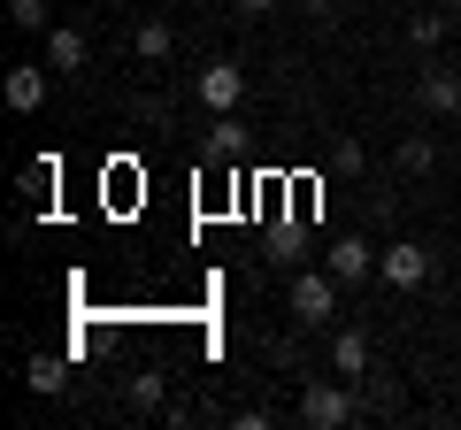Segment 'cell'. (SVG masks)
Here are the masks:
<instances>
[{"label":"cell","instance_id":"cell-1","mask_svg":"<svg viewBox=\"0 0 461 430\" xmlns=\"http://www.w3.org/2000/svg\"><path fill=\"white\" fill-rule=\"evenodd\" d=\"M330 315H339V277L330 269H300L293 277V323L300 331H323Z\"/></svg>","mask_w":461,"mask_h":430},{"label":"cell","instance_id":"cell-2","mask_svg":"<svg viewBox=\"0 0 461 430\" xmlns=\"http://www.w3.org/2000/svg\"><path fill=\"white\" fill-rule=\"evenodd\" d=\"M300 423L308 430H346L354 423V392H346V384H308V392H300Z\"/></svg>","mask_w":461,"mask_h":430},{"label":"cell","instance_id":"cell-3","mask_svg":"<svg viewBox=\"0 0 461 430\" xmlns=\"http://www.w3.org/2000/svg\"><path fill=\"white\" fill-rule=\"evenodd\" d=\"M377 277L393 284V292H415V284L430 277V254L415 246V238H393V246H377Z\"/></svg>","mask_w":461,"mask_h":430},{"label":"cell","instance_id":"cell-4","mask_svg":"<svg viewBox=\"0 0 461 430\" xmlns=\"http://www.w3.org/2000/svg\"><path fill=\"white\" fill-rule=\"evenodd\" d=\"M47 85H54V62H16L0 93H8V108H16V116H39V108H47Z\"/></svg>","mask_w":461,"mask_h":430},{"label":"cell","instance_id":"cell-5","mask_svg":"<svg viewBox=\"0 0 461 430\" xmlns=\"http://www.w3.org/2000/svg\"><path fill=\"white\" fill-rule=\"evenodd\" d=\"M323 269H330V277H339V284H362V277H377V246H369V238H354V231H346V238H330Z\"/></svg>","mask_w":461,"mask_h":430},{"label":"cell","instance_id":"cell-6","mask_svg":"<svg viewBox=\"0 0 461 430\" xmlns=\"http://www.w3.org/2000/svg\"><path fill=\"white\" fill-rule=\"evenodd\" d=\"M200 100H208L215 116H230V108L247 100V69H239V62H208V69H200Z\"/></svg>","mask_w":461,"mask_h":430},{"label":"cell","instance_id":"cell-7","mask_svg":"<svg viewBox=\"0 0 461 430\" xmlns=\"http://www.w3.org/2000/svg\"><path fill=\"white\" fill-rule=\"evenodd\" d=\"M415 100H423V116H454L461 108V69H423L415 77Z\"/></svg>","mask_w":461,"mask_h":430},{"label":"cell","instance_id":"cell-8","mask_svg":"<svg viewBox=\"0 0 461 430\" xmlns=\"http://www.w3.org/2000/svg\"><path fill=\"white\" fill-rule=\"evenodd\" d=\"M85 54H93V39H85L77 23H54V31H47V62H54V77H62V69H85Z\"/></svg>","mask_w":461,"mask_h":430},{"label":"cell","instance_id":"cell-9","mask_svg":"<svg viewBox=\"0 0 461 430\" xmlns=\"http://www.w3.org/2000/svg\"><path fill=\"white\" fill-rule=\"evenodd\" d=\"M23 384H32L39 399H62L69 392V362L62 354H32V362H23Z\"/></svg>","mask_w":461,"mask_h":430},{"label":"cell","instance_id":"cell-10","mask_svg":"<svg viewBox=\"0 0 461 430\" xmlns=\"http://www.w3.org/2000/svg\"><path fill=\"white\" fill-rule=\"evenodd\" d=\"M330 369H339V377H362V369H369V338L362 331H339V338H330Z\"/></svg>","mask_w":461,"mask_h":430},{"label":"cell","instance_id":"cell-11","mask_svg":"<svg viewBox=\"0 0 461 430\" xmlns=\"http://www.w3.org/2000/svg\"><path fill=\"white\" fill-rule=\"evenodd\" d=\"M200 154H208V162H239V154H247V131H239L230 116H215V123H208V147H200Z\"/></svg>","mask_w":461,"mask_h":430},{"label":"cell","instance_id":"cell-12","mask_svg":"<svg viewBox=\"0 0 461 430\" xmlns=\"http://www.w3.org/2000/svg\"><path fill=\"white\" fill-rule=\"evenodd\" d=\"M131 47H139V62H169V47H177V31H169L162 16H147V23L131 31Z\"/></svg>","mask_w":461,"mask_h":430},{"label":"cell","instance_id":"cell-13","mask_svg":"<svg viewBox=\"0 0 461 430\" xmlns=\"http://www.w3.org/2000/svg\"><path fill=\"white\" fill-rule=\"evenodd\" d=\"M430 162H438V147H430L423 131H408V139H400V169H408V177H423Z\"/></svg>","mask_w":461,"mask_h":430},{"label":"cell","instance_id":"cell-14","mask_svg":"<svg viewBox=\"0 0 461 430\" xmlns=\"http://www.w3.org/2000/svg\"><path fill=\"white\" fill-rule=\"evenodd\" d=\"M54 184H62L54 154H47V162H23V193H32V200H54Z\"/></svg>","mask_w":461,"mask_h":430},{"label":"cell","instance_id":"cell-15","mask_svg":"<svg viewBox=\"0 0 461 430\" xmlns=\"http://www.w3.org/2000/svg\"><path fill=\"white\" fill-rule=\"evenodd\" d=\"M438 39H446V16H430V8H423V16H408V47L415 54H430Z\"/></svg>","mask_w":461,"mask_h":430},{"label":"cell","instance_id":"cell-16","mask_svg":"<svg viewBox=\"0 0 461 430\" xmlns=\"http://www.w3.org/2000/svg\"><path fill=\"white\" fill-rule=\"evenodd\" d=\"M8 23H16V31H54V23H47V0H8Z\"/></svg>","mask_w":461,"mask_h":430},{"label":"cell","instance_id":"cell-17","mask_svg":"<svg viewBox=\"0 0 461 430\" xmlns=\"http://www.w3.org/2000/svg\"><path fill=\"white\" fill-rule=\"evenodd\" d=\"M162 369H139V377H131V408H162Z\"/></svg>","mask_w":461,"mask_h":430},{"label":"cell","instance_id":"cell-18","mask_svg":"<svg viewBox=\"0 0 461 430\" xmlns=\"http://www.w3.org/2000/svg\"><path fill=\"white\" fill-rule=\"evenodd\" d=\"M330 169H362V139H330Z\"/></svg>","mask_w":461,"mask_h":430},{"label":"cell","instance_id":"cell-19","mask_svg":"<svg viewBox=\"0 0 461 430\" xmlns=\"http://www.w3.org/2000/svg\"><path fill=\"white\" fill-rule=\"evenodd\" d=\"M300 8H308V16H339L346 0H300Z\"/></svg>","mask_w":461,"mask_h":430},{"label":"cell","instance_id":"cell-20","mask_svg":"<svg viewBox=\"0 0 461 430\" xmlns=\"http://www.w3.org/2000/svg\"><path fill=\"white\" fill-rule=\"evenodd\" d=\"M230 8H247V16H262V8H277V0H230Z\"/></svg>","mask_w":461,"mask_h":430}]
</instances>
